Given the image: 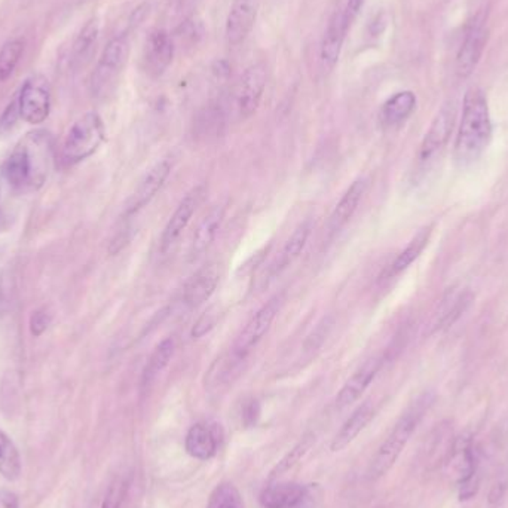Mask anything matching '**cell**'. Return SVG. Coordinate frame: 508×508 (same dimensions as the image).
Returning a JSON list of instances; mask_svg holds the SVG:
<instances>
[{
  "mask_svg": "<svg viewBox=\"0 0 508 508\" xmlns=\"http://www.w3.org/2000/svg\"><path fill=\"white\" fill-rule=\"evenodd\" d=\"M307 490L294 481L275 483L262 490L261 504L263 508H296L302 504Z\"/></svg>",
  "mask_w": 508,
  "mask_h": 508,
  "instance_id": "cell-22",
  "label": "cell"
},
{
  "mask_svg": "<svg viewBox=\"0 0 508 508\" xmlns=\"http://www.w3.org/2000/svg\"><path fill=\"white\" fill-rule=\"evenodd\" d=\"M19 118H21L20 116L19 98H14L10 105L6 106L5 112L0 116V133H6V131L14 129Z\"/></svg>",
  "mask_w": 508,
  "mask_h": 508,
  "instance_id": "cell-35",
  "label": "cell"
},
{
  "mask_svg": "<svg viewBox=\"0 0 508 508\" xmlns=\"http://www.w3.org/2000/svg\"><path fill=\"white\" fill-rule=\"evenodd\" d=\"M349 27H351V23L345 15L344 8L336 11L333 17L330 19L329 26L325 28L324 36L321 41L320 65L325 74L332 72L338 65Z\"/></svg>",
  "mask_w": 508,
  "mask_h": 508,
  "instance_id": "cell-12",
  "label": "cell"
},
{
  "mask_svg": "<svg viewBox=\"0 0 508 508\" xmlns=\"http://www.w3.org/2000/svg\"><path fill=\"white\" fill-rule=\"evenodd\" d=\"M0 508H20L19 495L10 489H0Z\"/></svg>",
  "mask_w": 508,
  "mask_h": 508,
  "instance_id": "cell-38",
  "label": "cell"
},
{
  "mask_svg": "<svg viewBox=\"0 0 508 508\" xmlns=\"http://www.w3.org/2000/svg\"><path fill=\"white\" fill-rule=\"evenodd\" d=\"M312 230H314L312 220H305L303 223L299 224L293 234L290 235V238L285 241V247L279 253L278 257L275 259L274 265L270 268L272 275L279 274V272L287 270L302 254L303 248L311 237Z\"/></svg>",
  "mask_w": 508,
  "mask_h": 508,
  "instance_id": "cell-23",
  "label": "cell"
},
{
  "mask_svg": "<svg viewBox=\"0 0 508 508\" xmlns=\"http://www.w3.org/2000/svg\"><path fill=\"white\" fill-rule=\"evenodd\" d=\"M268 83V67L263 63H256L246 69L235 90V105L243 120L256 113L261 106L262 97Z\"/></svg>",
  "mask_w": 508,
  "mask_h": 508,
  "instance_id": "cell-8",
  "label": "cell"
},
{
  "mask_svg": "<svg viewBox=\"0 0 508 508\" xmlns=\"http://www.w3.org/2000/svg\"><path fill=\"white\" fill-rule=\"evenodd\" d=\"M367 184L363 179L354 182L344 197L340 198L338 206L334 207L333 213L330 215L329 234L330 237L338 234L339 231L353 219L354 213L358 208V204L362 201L363 195L366 192Z\"/></svg>",
  "mask_w": 508,
  "mask_h": 508,
  "instance_id": "cell-20",
  "label": "cell"
},
{
  "mask_svg": "<svg viewBox=\"0 0 508 508\" xmlns=\"http://www.w3.org/2000/svg\"><path fill=\"white\" fill-rule=\"evenodd\" d=\"M431 232H433V226H426L413 237L408 247L404 248L403 252L400 253L399 256L395 257V261L389 265L388 270L385 274L387 279L402 274L408 270L409 266L412 265L413 262L417 261L418 257L421 256L424 248L430 241Z\"/></svg>",
  "mask_w": 508,
  "mask_h": 508,
  "instance_id": "cell-25",
  "label": "cell"
},
{
  "mask_svg": "<svg viewBox=\"0 0 508 508\" xmlns=\"http://www.w3.org/2000/svg\"><path fill=\"white\" fill-rule=\"evenodd\" d=\"M504 492H505V486L503 483H499V485H495L490 490L489 494V503L490 504H496L498 501H501L504 496Z\"/></svg>",
  "mask_w": 508,
  "mask_h": 508,
  "instance_id": "cell-41",
  "label": "cell"
},
{
  "mask_svg": "<svg viewBox=\"0 0 508 508\" xmlns=\"http://www.w3.org/2000/svg\"><path fill=\"white\" fill-rule=\"evenodd\" d=\"M50 323V314H46L45 311H41V309L33 312L32 317H30V332H32L33 336H36V338L41 336L48 329Z\"/></svg>",
  "mask_w": 508,
  "mask_h": 508,
  "instance_id": "cell-36",
  "label": "cell"
},
{
  "mask_svg": "<svg viewBox=\"0 0 508 508\" xmlns=\"http://www.w3.org/2000/svg\"><path fill=\"white\" fill-rule=\"evenodd\" d=\"M373 417H375V408L371 402H366L360 408L356 409L353 415L345 421L344 426H340V430L338 431V434L334 435V439L332 440L330 443L332 452H340L342 449L353 443L354 440L357 439V435L369 426Z\"/></svg>",
  "mask_w": 508,
  "mask_h": 508,
  "instance_id": "cell-21",
  "label": "cell"
},
{
  "mask_svg": "<svg viewBox=\"0 0 508 508\" xmlns=\"http://www.w3.org/2000/svg\"><path fill=\"white\" fill-rule=\"evenodd\" d=\"M24 52L21 39H11L0 50V82H5L12 76Z\"/></svg>",
  "mask_w": 508,
  "mask_h": 508,
  "instance_id": "cell-29",
  "label": "cell"
},
{
  "mask_svg": "<svg viewBox=\"0 0 508 508\" xmlns=\"http://www.w3.org/2000/svg\"><path fill=\"white\" fill-rule=\"evenodd\" d=\"M23 473V463L19 449L5 431L0 430V476L5 481H19Z\"/></svg>",
  "mask_w": 508,
  "mask_h": 508,
  "instance_id": "cell-27",
  "label": "cell"
},
{
  "mask_svg": "<svg viewBox=\"0 0 508 508\" xmlns=\"http://www.w3.org/2000/svg\"><path fill=\"white\" fill-rule=\"evenodd\" d=\"M188 2H192V0H188Z\"/></svg>",
  "mask_w": 508,
  "mask_h": 508,
  "instance_id": "cell-42",
  "label": "cell"
},
{
  "mask_svg": "<svg viewBox=\"0 0 508 508\" xmlns=\"http://www.w3.org/2000/svg\"><path fill=\"white\" fill-rule=\"evenodd\" d=\"M486 42H488V28L485 19L479 15L468 26L463 45L457 55V74L461 78H468L476 70L485 51Z\"/></svg>",
  "mask_w": 508,
  "mask_h": 508,
  "instance_id": "cell-10",
  "label": "cell"
},
{
  "mask_svg": "<svg viewBox=\"0 0 508 508\" xmlns=\"http://www.w3.org/2000/svg\"><path fill=\"white\" fill-rule=\"evenodd\" d=\"M492 137V121L485 92L470 88L464 97L463 118L455 142V160L459 167L474 164Z\"/></svg>",
  "mask_w": 508,
  "mask_h": 508,
  "instance_id": "cell-2",
  "label": "cell"
},
{
  "mask_svg": "<svg viewBox=\"0 0 508 508\" xmlns=\"http://www.w3.org/2000/svg\"><path fill=\"white\" fill-rule=\"evenodd\" d=\"M50 134L33 131L20 140L2 167V176L17 191L41 188L50 169Z\"/></svg>",
  "mask_w": 508,
  "mask_h": 508,
  "instance_id": "cell-1",
  "label": "cell"
},
{
  "mask_svg": "<svg viewBox=\"0 0 508 508\" xmlns=\"http://www.w3.org/2000/svg\"><path fill=\"white\" fill-rule=\"evenodd\" d=\"M204 195H206V188L204 186H197L191 192L186 193V197L180 201L175 213L169 217L168 223L165 226L162 237H160V250H162V253L171 250L176 241L180 238V235L184 234V230L188 228L189 222L195 215V211L201 204Z\"/></svg>",
  "mask_w": 508,
  "mask_h": 508,
  "instance_id": "cell-11",
  "label": "cell"
},
{
  "mask_svg": "<svg viewBox=\"0 0 508 508\" xmlns=\"http://www.w3.org/2000/svg\"><path fill=\"white\" fill-rule=\"evenodd\" d=\"M259 0H232L224 26L228 45L238 46L247 39L256 23Z\"/></svg>",
  "mask_w": 508,
  "mask_h": 508,
  "instance_id": "cell-13",
  "label": "cell"
},
{
  "mask_svg": "<svg viewBox=\"0 0 508 508\" xmlns=\"http://www.w3.org/2000/svg\"><path fill=\"white\" fill-rule=\"evenodd\" d=\"M19 109L21 120L27 124H42L50 116L51 90L48 79L33 74L24 82L20 91Z\"/></svg>",
  "mask_w": 508,
  "mask_h": 508,
  "instance_id": "cell-7",
  "label": "cell"
},
{
  "mask_svg": "<svg viewBox=\"0 0 508 508\" xmlns=\"http://www.w3.org/2000/svg\"><path fill=\"white\" fill-rule=\"evenodd\" d=\"M417 107V97L412 91H402L389 97L380 110V121L385 127H397L412 115Z\"/></svg>",
  "mask_w": 508,
  "mask_h": 508,
  "instance_id": "cell-24",
  "label": "cell"
},
{
  "mask_svg": "<svg viewBox=\"0 0 508 508\" xmlns=\"http://www.w3.org/2000/svg\"><path fill=\"white\" fill-rule=\"evenodd\" d=\"M207 508H244L243 496L232 483H220L211 492Z\"/></svg>",
  "mask_w": 508,
  "mask_h": 508,
  "instance_id": "cell-30",
  "label": "cell"
},
{
  "mask_svg": "<svg viewBox=\"0 0 508 508\" xmlns=\"http://www.w3.org/2000/svg\"><path fill=\"white\" fill-rule=\"evenodd\" d=\"M215 324V312H206L204 316L199 318V320L195 323L192 329V338L199 339L204 336V334L208 333Z\"/></svg>",
  "mask_w": 508,
  "mask_h": 508,
  "instance_id": "cell-37",
  "label": "cell"
},
{
  "mask_svg": "<svg viewBox=\"0 0 508 508\" xmlns=\"http://www.w3.org/2000/svg\"><path fill=\"white\" fill-rule=\"evenodd\" d=\"M175 353L176 342L173 338L164 339V340L153 349V353H152L151 358L147 360V364L145 366V371H143V388H147V387H151V385L155 382L156 378L164 371L165 367L168 366V363L171 362V358H173Z\"/></svg>",
  "mask_w": 508,
  "mask_h": 508,
  "instance_id": "cell-26",
  "label": "cell"
},
{
  "mask_svg": "<svg viewBox=\"0 0 508 508\" xmlns=\"http://www.w3.org/2000/svg\"><path fill=\"white\" fill-rule=\"evenodd\" d=\"M129 41L125 35L113 37L105 46L100 60L92 74V92L97 97L107 96L113 90L125 63L129 60Z\"/></svg>",
  "mask_w": 508,
  "mask_h": 508,
  "instance_id": "cell-5",
  "label": "cell"
},
{
  "mask_svg": "<svg viewBox=\"0 0 508 508\" xmlns=\"http://www.w3.org/2000/svg\"><path fill=\"white\" fill-rule=\"evenodd\" d=\"M455 122L454 106H444L435 116L431 124L428 133L422 140L421 149H419V162L428 164L435 160V156L443 151L448 145L449 137L452 134Z\"/></svg>",
  "mask_w": 508,
  "mask_h": 508,
  "instance_id": "cell-14",
  "label": "cell"
},
{
  "mask_svg": "<svg viewBox=\"0 0 508 508\" xmlns=\"http://www.w3.org/2000/svg\"><path fill=\"white\" fill-rule=\"evenodd\" d=\"M285 302V294H275L274 298H270L254 316L248 320L247 324L241 330L238 338L235 340L230 353L235 358H238L239 362H246L248 354L252 353V349L261 342L262 338L268 333L270 325L274 323L275 317L278 316L279 309L283 307Z\"/></svg>",
  "mask_w": 508,
  "mask_h": 508,
  "instance_id": "cell-6",
  "label": "cell"
},
{
  "mask_svg": "<svg viewBox=\"0 0 508 508\" xmlns=\"http://www.w3.org/2000/svg\"><path fill=\"white\" fill-rule=\"evenodd\" d=\"M257 417H259V406H257L256 402H250L244 409V421L247 424H254Z\"/></svg>",
  "mask_w": 508,
  "mask_h": 508,
  "instance_id": "cell-40",
  "label": "cell"
},
{
  "mask_svg": "<svg viewBox=\"0 0 508 508\" xmlns=\"http://www.w3.org/2000/svg\"><path fill=\"white\" fill-rule=\"evenodd\" d=\"M431 403H433V395L422 394L421 397H418L406 409V412L400 417L393 431L389 433L384 443L380 444L378 449L375 457L371 458V465L367 470V477L371 481H378L380 477H384L394 467V464L397 463L409 440L418 426L421 424L422 418L426 417V413L428 412Z\"/></svg>",
  "mask_w": 508,
  "mask_h": 508,
  "instance_id": "cell-3",
  "label": "cell"
},
{
  "mask_svg": "<svg viewBox=\"0 0 508 508\" xmlns=\"http://www.w3.org/2000/svg\"><path fill=\"white\" fill-rule=\"evenodd\" d=\"M217 446H219L217 431L207 422H198L191 426L184 439L186 452L199 461H208L213 458L217 454Z\"/></svg>",
  "mask_w": 508,
  "mask_h": 508,
  "instance_id": "cell-19",
  "label": "cell"
},
{
  "mask_svg": "<svg viewBox=\"0 0 508 508\" xmlns=\"http://www.w3.org/2000/svg\"><path fill=\"white\" fill-rule=\"evenodd\" d=\"M224 213H226V207H213L207 213L206 217L201 220V223L198 224L195 234H193L192 243H191V250H189L191 261H198L199 257L204 256L210 250L215 237H217L220 226L223 223Z\"/></svg>",
  "mask_w": 508,
  "mask_h": 508,
  "instance_id": "cell-18",
  "label": "cell"
},
{
  "mask_svg": "<svg viewBox=\"0 0 508 508\" xmlns=\"http://www.w3.org/2000/svg\"><path fill=\"white\" fill-rule=\"evenodd\" d=\"M175 39L167 30L156 28L147 36L143 48V69L152 78H160L175 59Z\"/></svg>",
  "mask_w": 508,
  "mask_h": 508,
  "instance_id": "cell-9",
  "label": "cell"
},
{
  "mask_svg": "<svg viewBox=\"0 0 508 508\" xmlns=\"http://www.w3.org/2000/svg\"><path fill=\"white\" fill-rule=\"evenodd\" d=\"M223 124V116H222V110L217 107H208L206 112H202L201 118H199V124H197L198 129L202 136L206 134L215 133L219 131L220 127Z\"/></svg>",
  "mask_w": 508,
  "mask_h": 508,
  "instance_id": "cell-34",
  "label": "cell"
},
{
  "mask_svg": "<svg viewBox=\"0 0 508 508\" xmlns=\"http://www.w3.org/2000/svg\"><path fill=\"white\" fill-rule=\"evenodd\" d=\"M364 2H366V0H347L344 11L349 23L353 24L354 20L357 19V15L360 14Z\"/></svg>",
  "mask_w": 508,
  "mask_h": 508,
  "instance_id": "cell-39",
  "label": "cell"
},
{
  "mask_svg": "<svg viewBox=\"0 0 508 508\" xmlns=\"http://www.w3.org/2000/svg\"><path fill=\"white\" fill-rule=\"evenodd\" d=\"M169 173H171V164L168 160H162L156 162L143 177L142 182L136 189V192L127 204L125 215H136L137 211L142 210L143 207H146L156 197V193L160 192V188L164 186Z\"/></svg>",
  "mask_w": 508,
  "mask_h": 508,
  "instance_id": "cell-15",
  "label": "cell"
},
{
  "mask_svg": "<svg viewBox=\"0 0 508 508\" xmlns=\"http://www.w3.org/2000/svg\"><path fill=\"white\" fill-rule=\"evenodd\" d=\"M334 321L332 317H324L323 320L317 324L316 329L308 336L307 342H305V349L307 351H316L320 348L325 338L329 336L330 330L333 327Z\"/></svg>",
  "mask_w": 508,
  "mask_h": 508,
  "instance_id": "cell-33",
  "label": "cell"
},
{
  "mask_svg": "<svg viewBox=\"0 0 508 508\" xmlns=\"http://www.w3.org/2000/svg\"><path fill=\"white\" fill-rule=\"evenodd\" d=\"M105 124L96 112H90L79 118L66 136L63 145V160L67 164H78L87 160L105 142Z\"/></svg>",
  "mask_w": 508,
  "mask_h": 508,
  "instance_id": "cell-4",
  "label": "cell"
},
{
  "mask_svg": "<svg viewBox=\"0 0 508 508\" xmlns=\"http://www.w3.org/2000/svg\"><path fill=\"white\" fill-rule=\"evenodd\" d=\"M98 35H100V21L94 17L87 21L74 41V52H72L74 65H83L88 60V57L91 55L96 46Z\"/></svg>",
  "mask_w": 508,
  "mask_h": 508,
  "instance_id": "cell-28",
  "label": "cell"
},
{
  "mask_svg": "<svg viewBox=\"0 0 508 508\" xmlns=\"http://www.w3.org/2000/svg\"><path fill=\"white\" fill-rule=\"evenodd\" d=\"M220 270L215 263L204 266L192 275L184 290V303L188 308L201 307L215 293L219 285Z\"/></svg>",
  "mask_w": 508,
  "mask_h": 508,
  "instance_id": "cell-17",
  "label": "cell"
},
{
  "mask_svg": "<svg viewBox=\"0 0 508 508\" xmlns=\"http://www.w3.org/2000/svg\"><path fill=\"white\" fill-rule=\"evenodd\" d=\"M129 479L127 476H118L110 483L106 492L101 508H121L129 495Z\"/></svg>",
  "mask_w": 508,
  "mask_h": 508,
  "instance_id": "cell-32",
  "label": "cell"
},
{
  "mask_svg": "<svg viewBox=\"0 0 508 508\" xmlns=\"http://www.w3.org/2000/svg\"><path fill=\"white\" fill-rule=\"evenodd\" d=\"M382 363L384 362L380 357L367 360L339 391L338 395H336V408L345 409L356 403L364 394V391L369 388V385L373 382L376 375L379 373Z\"/></svg>",
  "mask_w": 508,
  "mask_h": 508,
  "instance_id": "cell-16",
  "label": "cell"
},
{
  "mask_svg": "<svg viewBox=\"0 0 508 508\" xmlns=\"http://www.w3.org/2000/svg\"><path fill=\"white\" fill-rule=\"evenodd\" d=\"M312 442H314V435H303V439L290 450L289 454L285 455V458L275 465L274 470L270 472V481L289 473L307 455L308 450L311 449Z\"/></svg>",
  "mask_w": 508,
  "mask_h": 508,
  "instance_id": "cell-31",
  "label": "cell"
}]
</instances>
